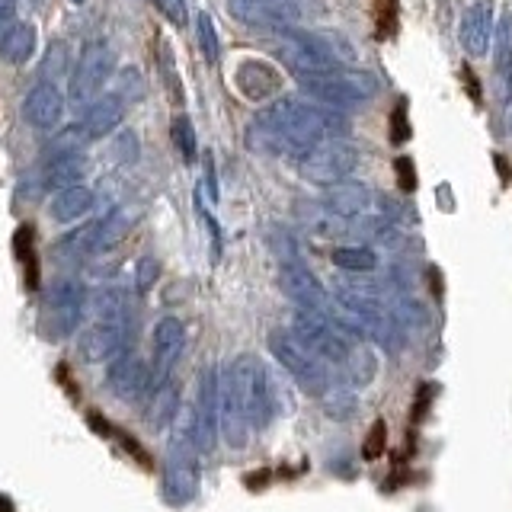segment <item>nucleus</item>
<instances>
[{
	"mask_svg": "<svg viewBox=\"0 0 512 512\" xmlns=\"http://www.w3.org/2000/svg\"><path fill=\"white\" fill-rule=\"evenodd\" d=\"M199 490V468H196V445L176 439L173 455L164 471V493L173 503H189Z\"/></svg>",
	"mask_w": 512,
	"mask_h": 512,
	"instance_id": "nucleus-14",
	"label": "nucleus"
},
{
	"mask_svg": "<svg viewBox=\"0 0 512 512\" xmlns=\"http://www.w3.org/2000/svg\"><path fill=\"white\" fill-rule=\"evenodd\" d=\"M170 135H173V144H176V151H180V157L186 160V164H192L199 154V144H196V128H192V122L186 116H176L173 119V128H170Z\"/></svg>",
	"mask_w": 512,
	"mask_h": 512,
	"instance_id": "nucleus-28",
	"label": "nucleus"
},
{
	"mask_svg": "<svg viewBox=\"0 0 512 512\" xmlns=\"http://www.w3.org/2000/svg\"><path fill=\"white\" fill-rule=\"evenodd\" d=\"M384 452V423H378L372 432H368V445H365V455L368 458H375Z\"/></svg>",
	"mask_w": 512,
	"mask_h": 512,
	"instance_id": "nucleus-35",
	"label": "nucleus"
},
{
	"mask_svg": "<svg viewBox=\"0 0 512 512\" xmlns=\"http://www.w3.org/2000/svg\"><path fill=\"white\" fill-rule=\"evenodd\" d=\"M359 164V151L356 144H349L343 138H330V141H320L314 148H308L304 154L295 157V167L308 183L317 186H333V183H343L346 176L356 170Z\"/></svg>",
	"mask_w": 512,
	"mask_h": 512,
	"instance_id": "nucleus-7",
	"label": "nucleus"
},
{
	"mask_svg": "<svg viewBox=\"0 0 512 512\" xmlns=\"http://www.w3.org/2000/svg\"><path fill=\"white\" fill-rule=\"evenodd\" d=\"M109 71H112V48L103 42V39H93L84 55H80L77 68L71 74V87H68V96L77 109H87L100 100V93L109 80Z\"/></svg>",
	"mask_w": 512,
	"mask_h": 512,
	"instance_id": "nucleus-9",
	"label": "nucleus"
},
{
	"mask_svg": "<svg viewBox=\"0 0 512 512\" xmlns=\"http://www.w3.org/2000/svg\"><path fill=\"white\" fill-rule=\"evenodd\" d=\"M218 368H202L199 375V394H196V410L189 420V439L196 445V452H212L221 432L218 420Z\"/></svg>",
	"mask_w": 512,
	"mask_h": 512,
	"instance_id": "nucleus-10",
	"label": "nucleus"
},
{
	"mask_svg": "<svg viewBox=\"0 0 512 512\" xmlns=\"http://www.w3.org/2000/svg\"><path fill=\"white\" fill-rule=\"evenodd\" d=\"M87 170V160L84 154H58L52 157L48 164L42 167L39 173V186L42 189H68V186H77V180L84 176Z\"/></svg>",
	"mask_w": 512,
	"mask_h": 512,
	"instance_id": "nucleus-23",
	"label": "nucleus"
},
{
	"mask_svg": "<svg viewBox=\"0 0 512 512\" xmlns=\"http://www.w3.org/2000/svg\"><path fill=\"white\" fill-rule=\"evenodd\" d=\"M228 13L244 26L285 29L301 20V4L298 0H228Z\"/></svg>",
	"mask_w": 512,
	"mask_h": 512,
	"instance_id": "nucleus-13",
	"label": "nucleus"
},
{
	"mask_svg": "<svg viewBox=\"0 0 512 512\" xmlns=\"http://www.w3.org/2000/svg\"><path fill=\"white\" fill-rule=\"evenodd\" d=\"M157 279H160V263L154 260V256L138 260V266H135V288L138 292H151Z\"/></svg>",
	"mask_w": 512,
	"mask_h": 512,
	"instance_id": "nucleus-32",
	"label": "nucleus"
},
{
	"mask_svg": "<svg viewBox=\"0 0 512 512\" xmlns=\"http://www.w3.org/2000/svg\"><path fill=\"white\" fill-rule=\"evenodd\" d=\"M292 336L298 343H304L317 359H324L327 365L336 368H346V372H356L359 365L372 368L375 372V362L368 352H362L356 343V336L346 333L343 327H336L330 317L308 311V308H295L292 314Z\"/></svg>",
	"mask_w": 512,
	"mask_h": 512,
	"instance_id": "nucleus-2",
	"label": "nucleus"
},
{
	"mask_svg": "<svg viewBox=\"0 0 512 512\" xmlns=\"http://www.w3.org/2000/svg\"><path fill=\"white\" fill-rule=\"evenodd\" d=\"M327 208V212H333L336 218L343 221H381L391 215V205L388 199L381 196V192L368 189L356 180H343V183H333L327 186L324 192V202H320Z\"/></svg>",
	"mask_w": 512,
	"mask_h": 512,
	"instance_id": "nucleus-8",
	"label": "nucleus"
},
{
	"mask_svg": "<svg viewBox=\"0 0 512 512\" xmlns=\"http://www.w3.org/2000/svg\"><path fill=\"white\" fill-rule=\"evenodd\" d=\"M176 407H180V394H176L173 384H160V388L151 391V404H148V423L154 429L167 426L173 416H176Z\"/></svg>",
	"mask_w": 512,
	"mask_h": 512,
	"instance_id": "nucleus-27",
	"label": "nucleus"
},
{
	"mask_svg": "<svg viewBox=\"0 0 512 512\" xmlns=\"http://www.w3.org/2000/svg\"><path fill=\"white\" fill-rule=\"evenodd\" d=\"M106 384L119 400H125V404H135V400H141L148 391H154L151 368L135 356H122L116 362H109Z\"/></svg>",
	"mask_w": 512,
	"mask_h": 512,
	"instance_id": "nucleus-15",
	"label": "nucleus"
},
{
	"mask_svg": "<svg viewBox=\"0 0 512 512\" xmlns=\"http://www.w3.org/2000/svg\"><path fill=\"white\" fill-rule=\"evenodd\" d=\"M16 26V0H0V42Z\"/></svg>",
	"mask_w": 512,
	"mask_h": 512,
	"instance_id": "nucleus-34",
	"label": "nucleus"
},
{
	"mask_svg": "<svg viewBox=\"0 0 512 512\" xmlns=\"http://www.w3.org/2000/svg\"><path fill=\"white\" fill-rule=\"evenodd\" d=\"M349 122L330 106L279 100L266 106L247 128V144L256 154H304L330 138H343Z\"/></svg>",
	"mask_w": 512,
	"mask_h": 512,
	"instance_id": "nucleus-1",
	"label": "nucleus"
},
{
	"mask_svg": "<svg viewBox=\"0 0 512 512\" xmlns=\"http://www.w3.org/2000/svg\"><path fill=\"white\" fill-rule=\"evenodd\" d=\"M186 346V327L176 317H160L154 327V388L167 384L170 368L180 359V352Z\"/></svg>",
	"mask_w": 512,
	"mask_h": 512,
	"instance_id": "nucleus-17",
	"label": "nucleus"
},
{
	"mask_svg": "<svg viewBox=\"0 0 512 512\" xmlns=\"http://www.w3.org/2000/svg\"><path fill=\"white\" fill-rule=\"evenodd\" d=\"M282 288H285V295L298 304V308H308V311H317V314H324L330 298H333V295L324 292V285L311 276V269L301 266V260H285L282 263Z\"/></svg>",
	"mask_w": 512,
	"mask_h": 512,
	"instance_id": "nucleus-16",
	"label": "nucleus"
},
{
	"mask_svg": "<svg viewBox=\"0 0 512 512\" xmlns=\"http://www.w3.org/2000/svg\"><path fill=\"white\" fill-rule=\"evenodd\" d=\"M301 90L311 93L317 103L324 106H362L368 100H375L381 84L375 74L368 71H327V74H314V77H301Z\"/></svg>",
	"mask_w": 512,
	"mask_h": 512,
	"instance_id": "nucleus-5",
	"label": "nucleus"
},
{
	"mask_svg": "<svg viewBox=\"0 0 512 512\" xmlns=\"http://www.w3.org/2000/svg\"><path fill=\"white\" fill-rule=\"evenodd\" d=\"M400 173H404V186L413 189V167H410V160H407V157H400V160H397V176H400Z\"/></svg>",
	"mask_w": 512,
	"mask_h": 512,
	"instance_id": "nucleus-36",
	"label": "nucleus"
},
{
	"mask_svg": "<svg viewBox=\"0 0 512 512\" xmlns=\"http://www.w3.org/2000/svg\"><path fill=\"white\" fill-rule=\"evenodd\" d=\"M269 352L308 394H330L333 391L330 365L324 359H317L314 352L304 343H298L292 333H285V330L269 333Z\"/></svg>",
	"mask_w": 512,
	"mask_h": 512,
	"instance_id": "nucleus-6",
	"label": "nucleus"
},
{
	"mask_svg": "<svg viewBox=\"0 0 512 512\" xmlns=\"http://www.w3.org/2000/svg\"><path fill=\"white\" fill-rule=\"evenodd\" d=\"M490 39H493V4L490 0H480V4L468 7L461 20V45L471 58H484L490 52Z\"/></svg>",
	"mask_w": 512,
	"mask_h": 512,
	"instance_id": "nucleus-19",
	"label": "nucleus"
},
{
	"mask_svg": "<svg viewBox=\"0 0 512 512\" xmlns=\"http://www.w3.org/2000/svg\"><path fill=\"white\" fill-rule=\"evenodd\" d=\"M157 64H160V71H164V80H167V90L176 103L183 100V93H180V77H176V68H173V55H170V45L160 39L157 42Z\"/></svg>",
	"mask_w": 512,
	"mask_h": 512,
	"instance_id": "nucleus-31",
	"label": "nucleus"
},
{
	"mask_svg": "<svg viewBox=\"0 0 512 512\" xmlns=\"http://www.w3.org/2000/svg\"><path fill=\"white\" fill-rule=\"evenodd\" d=\"M154 4L173 26H186V0H154Z\"/></svg>",
	"mask_w": 512,
	"mask_h": 512,
	"instance_id": "nucleus-33",
	"label": "nucleus"
},
{
	"mask_svg": "<svg viewBox=\"0 0 512 512\" xmlns=\"http://www.w3.org/2000/svg\"><path fill=\"white\" fill-rule=\"evenodd\" d=\"M224 378L231 381L234 397L240 410L247 416L250 429H266L276 416V391H272V378L266 365L256 356H237L224 368Z\"/></svg>",
	"mask_w": 512,
	"mask_h": 512,
	"instance_id": "nucleus-4",
	"label": "nucleus"
},
{
	"mask_svg": "<svg viewBox=\"0 0 512 512\" xmlns=\"http://www.w3.org/2000/svg\"><path fill=\"white\" fill-rule=\"evenodd\" d=\"M42 320H45V333L64 340L71 336L80 320H84V288L77 282H58L48 288L45 304H42Z\"/></svg>",
	"mask_w": 512,
	"mask_h": 512,
	"instance_id": "nucleus-11",
	"label": "nucleus"
},
{
	"mask_svg": "<svg viewBox=\"0 0 512 512\" xmlns=\"http://www.w3.org/2000/svg\"><path fill=\"white\" fill-rule=\"evenodd\" d=\"M279 52L298 77H314V74H327L340 68V58L330 52L327 42L308 36V32H285L279 42Z\"/></svg>",
	"mask_w": 512,
	"mask_h": 512,
	"instance_id": "nucleus-12",
	"label": "nucleus"
},
{
	"mask_svg": "<svg viewBox=\"0 0 512 512\" xmlns=\"http://www.w3.org/2000/svg\"><path fill=\"white\" fill-rule=\"evenodd\" d=\"M330 260H333V266L352 272V276H359V272H375L381 263L372 247H336L330 253Z\"/></svg>",
	"mask_w": 512,
	"mask_h": 512,
	"instance_id": "nucleus-26",
	"label": "nucleus"
},
{
	"mask_svg": "<svg viewBox=\"0 0 512 512\" xmlns=\"http://www.w3.org/2000/svg\"><path fill=\"white\" fill-rule=\"evenodd\" d=\"M71 4H77V7H80V4H87V0H71Z\"/></svg>",
	"mask_w": 512,
	"mask_h": 512,
	"instance_id": "nucleus-37",
	"label": "nucleus"
},
{
	"mask_svg": "<svg viewBox=\"0 0 512 512\" xmlns=\"http://www.w3.org/2000/svg\"><path fill=\"white\" fill-rule=\"evenodd\" d=\"M93 202H96L93 189H87V186H68V189L55 192L52 218L55 221H77V218H84L90 212Z\"/></svg>",
	"mask_w": 512,
	"mask_h": 512,
	"instance_id": "nucleus-24",
	"label": "nucleus"
},
{
	"mask_svg": "<svg viewBox=\"0 0 512 512\" xmlns=\"http://www.w3.org/2000/svg\"><path fill=\"white\" fill-rule=\"evenodd\" d=\"M64 68H68V45L64 42H52V48L45 52V61H42V84H52V77H61Z\"/></svg>",
	"mask_w": 512,
	"mask_h": 512,
	"instance_id": "nucleus-30",
	"label": "nucleus"
},
{
	"mask_svg": "<svg viewBox=\"0 0 512 512\" xmlns=\"http://www.w3.org/2000/svg\"><path fill=\"white\" fill-rule=\"evenodd\" d=\"M125 119V100L119 93L112 96H100L93 106H87V116H84V132L87 138H106L109 132H116Z\"/></svg>",
	"mask_w": 512,
	"mask_h": 512,
	"instance_id": "nucleus-21",
	"label": "nucleus"
},
{
	"mask_svg": "<svg viewBox=\"0 0 512 512\" xmlns=\"http://www.w3.org/2000/svg\"><path fill=\"white\" fill-rule=\"evenodd\" d=\"M496 87H500V100L512 103V13H503L500 26H496Z\"/></svg>",
	"mask_w": 512,
	"mask_h": 512,
	"instance_id": "nucleus-22",
	"label": "nucleus"
},
{
	"mask_svg": "<svg viewBox=\"0 0 512 512\" xmlns=\"http://www.w3.org/2000/svg\"><path fill=\"white\" fill-rule=\"evenodd\" d=\"M234 80H237V90L244 93L247 100H256V103H263V100H269V96H276L279 87H282L279 71L272 68V64H266V61H244L237 68Z\"/></svg>",
	"mask_w": 512,
	"mask_h": 512,
	"instance_id": "nucleus-20",
	"label": "nucleus"
},
{
	"mask_svg": "<svg viewBox=\"0 0 512 512\" xmlns=\"http://www.w3.org/2000/svg\"><path fill=\"white\" fill-rule=\"evenodd\" d=\"M32 52H36V29L29 23H16L4 36V42H0V55L10 64H26Z\"/></svg>",
	"mask_w": 512,
	"mask_h": 512,
	"instance_id": "nucleus-25",
	"label": "nucleus"
},
{
	"mask_svg": "<svg viewBox=\"0 0 512 512\" xmlns=\"http://www.w3.org/2000/svg\"><path fill=\"white\" fill-rule=\"evenodd\" d=\"M196 36H199V48H202V58L208 64L218 61V52H221V42H218V32H215V23L208 13H199L196 16Z\"/></svg>",
	"mask_w": 512,
	"mask_h": 512,
	"instance_id": "nucleus-29",
	"label": "nucleus"
},
{
	"mask_svg": "<svg viewBox=\"0 0 512 512\" xmlns=\"http://www.w3.org/2000/svg\"><path fill=\"white\" fill-rule=\"evenodd\" d=\"M96 324L90 327L84 352L93 362H116L128 356V343H132V304L128 295L119 288H106V292L93 301Z\"/></svg>",
	"mask_w": 512,
	"mask_h": 512,
	"instance_id": "nucleus-3",
	"label": "nucleus"
},
{
	"mask_svg": "<svg viewBox=\"0 0 512 512\" xmlns=\"http://www.w3.org/2000/svg\"><path fill=\"white\" fill-rule=\"evenodd\" d=\"M64 116V96L55 84H36L23 100V119L32 128H55Z\"/></svg>",
	"mask_w": 512,
	"mask_h": 512,
	"instance_id": "nucleus-18",
	"label": "nucleus"
}]
</instances>
